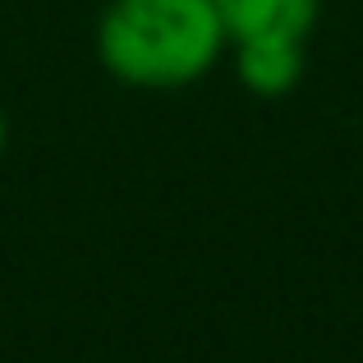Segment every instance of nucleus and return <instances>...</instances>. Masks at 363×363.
<instances>
[{
	"label": "nucleus",
	"mask_w": 363,
	"mask_h": 363,
	"mask_svg": "<svg viewBox=\"0 0 363 363\" xmlns=\"http://www.w3.org/2000/svg\"><path fill=\"white\" fill-rule=\"evenodd\" d=\"M92 46L116 83L170 92L216 69L225 55V28L212 0H111Z\"/></svg>",
	"instance_id": "obj_1"
},
{
	"label": "nucleus",
	"mask_w": 363,
	"mask_h": 363,
	"mask_svg": "<svg viewBox=\"0 0 363 363\" xmlns=\"http://www.w3.org/2000/svg\"><path fill=\"white\" fill-rule=\"evenodd\" d=\"M5 143H9V120H5V106H0V157H5Z\"/></svg>",
	"instance_id": "obj_4"
},
{
	"label": "nucleus",
	"mask_w": 363,
	"mask_h": 363,
	"mask_svg": "<svg viewBox=\"0 0 363 363\" xmlns=\"http://www.w3.org/2000/svg\"><path fill=\"white\" fill-rule=\"evenodd\" d=\"M230 69L244 92L253 97H285L299 88L303 65H308V42L299 37H248L230 42Z\"/></svg>",
	"instance_id": "obj_2"
},
{
	"label": "nucleus",
	"mask_w": 363,
	"mask_h": 363,
	"mask_svg": "<svg viewBox=\"0 0 363 363\" xmlns=\"http://www.w3.org/2000/svg\"><path fill=\"white\" fill-rule=\"evenodd\" d=\"M225 28V46L248 37H299L308 42L322 18V0H212Z\"/></svg>",
	"instance_id": "obj_3"
}]
</instances>
